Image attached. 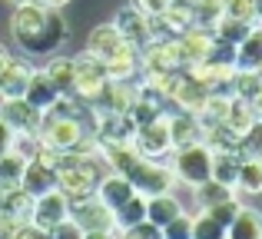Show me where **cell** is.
<instances>
[{
	"instance_id": "4",
	"label": "cell",
	"mask_w": 262,
	"mask_h": 239,
	"mask_svg": "<svg viewBox=\"0 0 262 239\" xmlns=\"http://www.w3.org/2000/svg\"><path fill=\"white\" fill-rule=\"evenodd\" d=\"M123 176L133 183V189L140 196H156V193H169V189H176V176H173V169H169L166 160L140 156V160H136Z\"/></svg>"
},
{
	"instance_id": "36",
	"label": "cell",
	"mask_w": 262,
	"mask_h": 239,
	"mask_svg": "<svg viewBox=\"0 0 262 239\" xmlns=\"http://www.w3.org/2000/svg\"><path fill=\"white\" fill-rule=\"evenodd\" d=\"M256 73H259V77H262V63H259V67H256Z\"/></svg>"
},
{
	"instance_id": "3",
	"label": "cell",
	"mask_w": 262,
	"mask_h": 239,
	"mask_svg": "<svg viewBox=\"0 0 262 239\" xmlns=\"http://www.w3.org/2000/svg\"><path fill=\"white\" fill-rule=\"evenodd\" d=\"M110 86V77H106V67L100 63L96 57H90V53H77L73 57V83H70V93L77 100H83V103H100L103 90Z\"/></svg>"
},
{
	"instance_id": "2",
	"label": "cell",
	"mask_w": 262,
	"mask_h": 239,
	"mask_svg": "<svg viewBox=\"0 0 262 239\" xmlns=\"http://www.w3.org/2000/svg\"><path fill=\"white\" fill-rule=\"evenodd\" d=\"M169 169H173L176 183L196 189L199 183H206L212 176V149L206 143H192V146L173 149L169 153Z\"/></svg>"
},
{
	"instance_id": "18",
	"label": "cell",
	"mask_w": 262,
	"mask_h": 239,
	"mask_svg": "<svg viewBox=\"0 0 262 239\" xmlns=\"http://www.w3.org/2000/svg\"><path fill=\"white\" fill-rule=\"evenodd\" d=\"M30 73H33L30 60H17V57H13L10 67L4 70V77H0V93H4V97H24Z\"/></svg>"
},
{
	"instance_id": "19",
	"label": "cell",
	"mask_w": 262,
	"mask_h": 239,
	"mask_svg": "<svg viewBox=\"0 0 262 239\" xmlns=\"http://www.w3.org/2000/svg\"><path fill=\"white\" fill-rule=\"evenodd\" d=\"M40 70L53 80L60 93H70V83H73V57H63V53H50L47 60H40Z\"/></svg>"
},
{
	"instance_id": "10",
	"label": "cell",
	"mask_w": 262,
	"mask_h": 239,
	"mask_svg": "<svg viewBox=\"0 0 262 239\" xmlns=\"http://www.w3.org/2000/svg\"><path fill=\"white\" fill-rule=\"evenodd\" d=\"M40 117H43V113L33 110L24 97H4V103H0V120H4L13 133H37Z\"/></svg>"
},
{
	"instance_id": "26",
	"label": "cell",
	"mask_w": 262,
	"mask_h": 239,
	"mask_svg": "<svg viewBox=\"0 0 262 239\" xmlns=\"http://www.w3.org/2000/svg\"><path fill=\"white\" fill-rule=\"evenodd\" d=\"M239 153L252 156V160H262V117H256V123L239 136Z\"/></svg>"
},
{
	"instance_id": "25",
	"label": "cell",
	"mask_w": 262,
	"mask_h": 239,
	"mask_svg": "<svg viewBox=\"0 0 262 239\" xmlns=\"http://www.w3.org/2000/svg\"><path fill=\"white\" fill-rule=\"evenodd\" d=\"M223 17L239 20V24H256V0H223Z\"/></svg>"
},
{
	"instance_id": "35",
	"label": "cell",
	"mask_w": 262,
	"mask_h": 239,
	"mask_svg": "<svg viewBox=\"0 0 262 239\" xmlns=\"http://www.w3.org/2000/svg\"><path fill=\"white\" fill-rule=\"evenodd\" d=\"M173 4H186V7H192V4H196V0H173Z\"/></svg>"
},
{
	"instance_id": "6",
	"label": "cell",
	"mask_w": 262,
	"mask_h": 239,
	"mask_svg": "<svg viewBox=\"0 0 262 239\" xmlns=\"http://www.w3.org/2000/svg\"><path fill=\"white\" fill-rule=\"evenodd\" d=\"M70 220H77L80 226H83V233H116L113 209H106L93 193L70 203Z\"/></svg>"
},
{
	"instance_id": "13",
	"label": "cell",
	"mask_w": 262,
	"mask_h": 239,
	"mask_svg": "<svg viewBox=\"0 0 262 239\" xmlns=\"http://www.w3.org/2000/svg\"><path fill=\"white\" fill-rule=\"evenodd\" d=\"M169 120V140H173V149L192 146V143H203V123H199L196 113H166Z\"/></svg>"
},
{
	"instance_id": "29",
	"label": "cell",
	"mask_w": 262,
	"mask_h": 239,
	"mask_svg": "<svg viewBox=\"0 0 262 239\" xmlns=\"http://www.w3.org/2000/svg\"><path fill=\"white\" fill-rule=\"evenodd\" d=\"M239 206H243V203H239V196H232V200H226V203H216V206H209L206 213H209V216H212L216 223H223V226H229V223L236 220Z\"/></svg>"
},
{
	"instance_id": "11",
	"label": "cell",
	"mask_w": 262,
	"mask_h": 239,
	"mask_svg": "<svg viewBox=\"0 0 262 239\" xmlns=\"http://www.w3.org/2000/svg\"><path fill=\"white\" fill-rule=\"evenodd\" d=\"M93 196L103 203L106 209H120L123 203L129 200V196H136V189H133V183L126 180L123 173H113V169H106V173L100 176V183H96V189H93Z\"/></svg>"
},
{
	"instance_id": "32",
	"label": "cell",
	"mask_w": 262,
	"mask_h": 239,
	"mask_svg": "<svg viewBox=\"0 0 262 239\" xmlns=\"http://www.w3.org/2000/svg\"><path fill=\"white\" fill-rule=\"evenodd\" d=\"M10 140H13V129L7 126L4 120H0V156H4V153H10Z\"/></svg>"
},
{
	"instance_id": "23",
	"label": "cell",
	"mask_w": 262,
	"mask_h": 239,
	"mask_svg": "<svg viewBox=\"0 0 262 239\" xmlns=\"http://www.w3.org/2000/svg\"><path fill=\"white\" fill-rule=\"evenodd\" d=\"M24 163H27V160H20V156H13V153H4V156H0V193H7V189H17V186H20Z\"/></svg>"
},
{
	"instance_id": "14",
	"label": "cell",
	"mask_w": 262,
	"mask_h": 239,
	"mask_svg": "<svg viewBox=\"0 0 262 239\" xmlns=\"http://www.w3.org/2000/svg\"><path fill=\"white\" fill-rule=\"evenodd\" d=\"M179 213H186L183 200L169 189V193H156V196H146V223H153V226H166V223H173Z\"/></svg>"
},
{
	"instance_id": "1",
	"label": "cell",
	"mask_w": 262,
	"mask_h": 239,
	"mask_svg": "<svg viewBox=\"0 0 262 239\" xmlns=\"http://www.w3.org/2000/svg\"><path fill=\"white\" fill-rule=\"evenodd\" d=\"M10 37L30 60H47L50 53H60L70 37L63 10L40 4V0H20L10 13Z\"/></svg>"
},
{
	"instance_id": "33",
	"label": "cell",
	"mask_w": 262,
	"mask_h": 239,
	"mask_svg": "<svg viewBox=\"0 0 262 239\" xmlns=\"http://www.w3.org/2000/svg\"><path fill=\"white\" fill-rule=\"evenodd\" d=\"M40 4H47V7H53V10H63L70 0H40Z\"/></svg>"
},
{
	"instance_id": "8",
	"label": "cell",
	"mask_w": 262,
	"mask_h": 239,
	"mask_svg": "<svg viewBox=\"0 0 262 239\" xmlns=\"http://www.w3.org/2000/svg\"><path fill=\"white\" fill-rule=\"evenodd\" d=\"M113 27L120 30V37L126 40V44L136 47V50H143V47L153 40V20H149L143 10H136L133 4H126V7H120V10H116Z\"/></svg>"
},
{
	"instance_id": "22",
	"label": "cell",
	"mask_w": 262,
	"mask_h": 239,
	"mask_svg": "<svg viewBox=\"0 0 262 239\" xmlns=\"http://www.w3.org/2000/svg\"><path fill=\"white\" fill-rule=\"evenodd\" d=\"M116 229H126V226H136V223L146 220V196H129L126 203H123L120 209H116Z\"/></svg>"
},
{
	"instance_id": "28",
	"label": "cell",
	"mask_w": 262,
	"mask_h": 239,
	"mask_svg": "<svg viewBox=\"0 0 262 239\" xmlns=\"http://www.w3.org/2000/svg\"><path fill=\"white\" fill-rule=\"evenodd\" d=\"M163 239H192V213H179L173 223H166Z\"/></svg>"
},
{
	"instance_id": "5",
	"label": "cell",
	"mask_w": 262,
	"mask_h": 239,
	"mask_svg": "<svg viewBox=\"0 0 262 239\" xmlns=\"http://www.w3.org/2000/svg\"><path fill=\"white\" fill-rule=\"evenodd\" d=\"M166 113H160L156 120L136 123L133 146H136V153H140V156H149V160H169V153H173V140H169V120H166Z\"/></svg>"
},
{
	"instance_id": "16",
	"label": "cell",
	"mask_w": 262,
	"mask_h": 239,
	"mask_svg": "<svg viewBox=\"0 0 262 239\" xmlns=\"http://www.w3.org/2000/svg\"><path fill=\"white\" fill-rule=\"evenodd\" d=\"M226 239H262V213L256 206H239L236 220L226 226Z\"/></svg>"
},
{
	"instance_id": "17",
	"label": "cell",
	"mask_w": 262,
	"mask_h": 239,
	"mask_svg": "<svg viewBox=\"0 0 262 239\" xmlns=\"http://www.w3.org/2000/svg\"><path fill=\"white\" fill-rule=\"evenodd\" d=\"M262 63V27L256 24L236 44V70H256Z\"/></svg>"
},
{
	"instance_id": "21",
	"label": "cell",
	"mask_w": 262,
	"mask_h": 239,
	"mask_svg": "<svg viewBox=\"0 0 262 239\" xmlns=\"http://www.w3.org/2000/svg\"><path fill=\"white\" fill-rule=\"evenodd\" d=\"M239 153H212V176L209 180L223 183V186L236 189V176H239Z\"/></svg>"
},
{
	"instance_id": "7",
	"label": "cell",
	"mask_w": 262,
	"mask_h": 239,
	"mask_svg": "<svg viewBox=\"0 0 262 239\" xmlns=\"http://www.w3.org/2000/svg\"><path fill=\"white\" fill-rule=\"evenodd\" d=\"M67 216H70V200H67L63 189L53 186L50 193L43 196H33V206H30V223L37 229H43V233H50L57 223H63Z\"/></svg>"
},
{
	"instance_id": "30",
	"label": "cell",
	"mask_w": 262,
	"mask_h": 239,
	"mask_svg": "<svg viewBox=\"0 0 262 239\" xmlns=\"http://www.w3.org/2000/svg\"><path fill=\"white\" fill-rule=\"evenodd\" d=\"M47 236H50V239H83V226H80L77 220H70V216H67V220L57 223V226H53Z\"/></svg>"
},
{
	"instance_id": "27",
	"label": "cell",
	"mask_w": 262,
	"mask_h": 239,
	"mask_svg": "<svg viewBox=\"0 0 262 239\" xmlns=\"http://www.w3.org/2000/svg\"><path fill=\"white\" fill-rule=\"evenodd\" d=\"M116 239H163V229L153 226V223H136V226H126V229H116L113 233Z\"/></svg>"
},
{
	"instance_id": "34",
	"label": "cell",
	"mask_w": 262,
	"mask_h": 239,
	"mask_svg": "<svg viewBox=\"0 0 262 239\" xmlns=\"http://www.w3.org/2000/svg\"><path fill=\"white\" fill-rule=\"evenodd\" d=\"M83 239H116L113 233H83Z\"/></svg>"
},
{
	"instance_id": "24",
	"label": "cell",
	"mask_w": 262,
	"mask_h": 239,
	"mask_svg": "<svg viewBox=\"0 0 262 239\" xmlns=\"http://www.w3.org/2000/svg\"><path fill=\"white\" fill-rule=\"evenodd\" d=\"M192 239H226V226L216 223L206 209L192 213Z\"/></svg>"
},
{
	"instance_id": "12",
	"label": "cell",
	"mask_w": 262,
	"mask_h": 239,
	"mask_svg": "<svg viewBox=\"0 0 262 239\" xmlns=\"http://www.w3.org/2000/svg\"><path fill=\"white\" fill-rule=\"evenodd\" d=\"M63 97V93L53 86V80L47 77L40 67H33V73H30V80H27V90H24V100L33 106V110H40V113H47L57 100Z\"/></svg>"
},
{
	"instance_id": "31",
	"label": "cell",
	"mask_w": 262,
	"mask_h": 239,
	"mask_svg": "<svg viewBox=\"0 0 262 239\" xmlns=\"http://www.w3.org/2000/svg\"><path fill=\"white\" fill-rule=\"evenodd\" d=\"M169 4H173V0H133V7H136V10H143L146 17H160Z\"/></svg>"
},
{
	"instance_id": "20",
	"label": "cell",
	"mask_w": 262,
	"mask_h": 239,
	"mask_svg": "<svg viewBox=\"0 0 262 239\" xmlns=\"http://www.w3.org/2000/svg\"><path fill=\"white\" fill-rule=\"evenodd\" d=\"M236 193H243V196H262V160H252V156H243V160H239Z\"/></svg>"
},
{
	"instance_id": "37",
	"label": "cell",
	"mask_w": 262,
	"mask_h": 239,
	"mask_svg": "<svg viewBox=\"0 0 262 239\" xmlns=\"http://www.w3.org/2000/svg\"><path fill=\"white\" fill-rule=\"evenodd\" d=\"M7 4H20V0H7Z\"/></svg>"
},
{
	"instance_id": "9",
	"label": "cell",
	"mask_w": 262,
	"mask_h": 239,
	"mask_svg": "<svg viewBox=\"0 0 262 239\" xmlns=\"http://www.w3.org/2000/svg\"><path fill=\"white\" fill-rule=\"evenodd\" d=\"M176 44H179V57H183V70H186V67H192V63H203V60H209L216 37H212V30L192 24V27H186V30L176 37Z\"/></svg>"
},
{
	"instance_id": "15",
	"label": "cell",
	"mask_w": 262,
	"mask_h": 239,
	"mask_svg": "<svg viewBox=\"0 0 262 239\" xmlns=\"http://www.w3.org/2000/svg\"><path fill=\"white\" fill-rule=\"evenodd\" d=\"M126 44V40L120 37V30L113 27V20L110 24H96L93 30H90V37H86V47L83 50L90 53V57H96V60H106L113 50H120V47Z\"/></svg>"
}]
</instances>
